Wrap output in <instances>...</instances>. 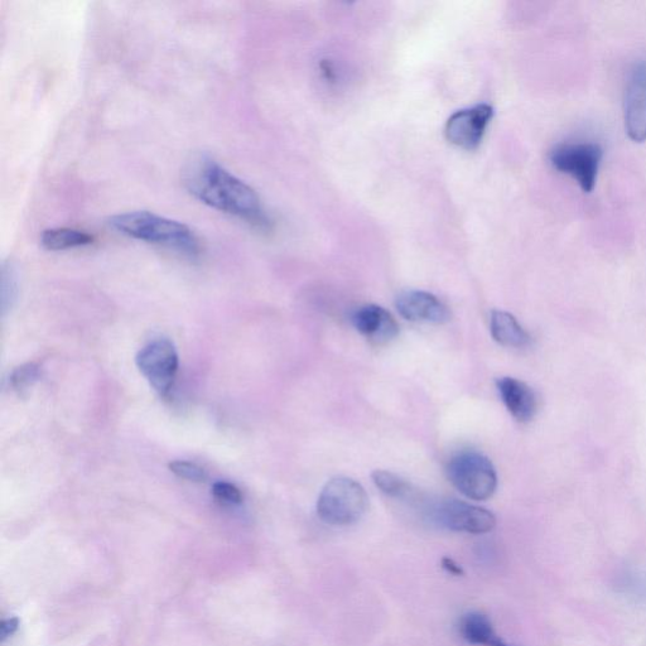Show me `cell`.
Masks as SVG:
<instances>
[{
	"label": "cell",
	"instance_id": "obj_9",
	"mask_svg": "<svg viewBox=\"0 0 646 646\" xmlns=\"http://www.w3.org/2000/svg\"><path fill=\"white\" fill-rule=\"evenodd\" d=\"M625 128L631 141H646V61L634 67L626 84Z\"/></svg>",
	"mask_w": 646,
	"mask_h": 646
},
{
	"label": "cell",
	"instance_id": "obj_16",
	"mask_svg": "<svg viewBox=\"0 0 646 646\" xmlns=\"http://www.w3.org/2000/svg\"><path fill=\"white\" fill-rule=\"evenodd\" d=\"M371 479L376 488L390 498H404L411 493V485L393 472L376 470L371 474Z\"/></svg>",
	"mask_w": 646,
	"mask_h": 646
},
{
	"label": "cell",
	"instance_id": "obj_5",
	"mask_svg": "<svg viewBox=\"0 0 646 646\" xmlns=\"http://www.w3.org/2000/svg\"><path fill=\"white\" fill-rule=\"evenodd\" d=\"M604 151L600 144L590 142L559 144L549 154L554 170L577 181L582 191H594Z\"/></svg>",
	"mask_w": 646,
	"mask_h": 646
},
{
	"label": "cell",
	"instance_id": "obj_1",
	"mask_svg": "<svg viewBox=\"0 0 646 646\" xmlns=\"http://www.w3.org/2000/svg\"><path fill=\"white\" fill-rule=\"evenodd\" d=\"M182 175L186 190L202 204L247 221L255 228H268V215L257 192L215 159L205 154L192 157Z\"/></svg>",
	"mask_w": 646,
	"mask_h": 646
},
{
	"label": "cell",
	"instance_id": "obj_18",
	"mask_svg": "<svg viewBox=\"0 0 646 646\" xmlns=\"http://www.w3.org/2000/svg\"><path fill=\"white\" fill-rule=\"evenodd\" d=\"M170 470L180 479L194 482L205 481L207 476L202 467L188 461H173L170 464Z\"/></svg>",
	"mask_w": 646,
	"mask_h": 646
},
{
	"label": "cell",
	"instance_id": "obj_14",
	"mask_svg": "<svg viewBox=\"0 0 646 646\" xmlns=\"http://www.w3.org/2000/svg\"><path fill=\"white\" fill-rule=\"evenodd\" d=\"M460 633L462 638L474 645L496 646L501 641L489 617L480 612H470L462 617Z\"/></svg>",
	"mask_w": 646,
	"mask_h": 646
},
{
	"label": "cell",
	"instance_id": "obj_2",
	"mask_svg": "<svg viewBox=\"0 0 646 646\" xmlns=\"http://www.w3.org/2000/svg\"><path fill=\"white\" fill-rule=\"evenodd\" d=\"M109 225L128 238L161 245L188 258H197L202 252L201 241L194 230L180 221L163 218L153 212H125L113 216Z\"/></svg>",
	"mask_w": 646,
	"mask_h": 646
},
{
	"label": "cell",
	"instance_id": "obj_8",
	"mask_svg": "<svg viewBox=\"0 0 646 646\" xmlns=\"http://www.w3.org/2000/svg\"><path fill=\"white\" fill-rule=\"evenodd\" d=\"M494 110L488 104L472 106L452 115L446 124V137L466 151L479 147Z\"/></svg>",
	"mask_w": 646,
	"mask_h": 646
},
{
	"label": "cell",
	"instance_id": "obj_10",
	"mask_svg": "<svg viewBox=\"0 0 646 646\" xmlns=\"http://www.w3.org/2000/svg\"><path fill=\"white\" fill-rule=\"evenodd\" d=\"M399 315L411 322L445 325L450 322L452 313L445 303L435 294L423 291H407L395 302Z\"/></svg>",
	"mask_w": 646,
	"mask_h": 646
},
{
	"label": "cell",
	"instance_id": "obj_13",
	"mask_svg": "<svg viewBox=\"0 0 646 646\" xmlns=\"http://www.w3.org/2000/svg\"><path fill=\"white\" fill-rule=\"evenodd\" d=\"M490 331L493 339L501 346L520 349L529 345L530 336L517 318L504 311L491 312Z\"/></svg>",
	"mask_w": 646,
	"mask_h": 646
},
{
	"label": "cell",
	"instance_id": "obj_19",
	"mask_svg": "<svg viewBox=\"0 0 646 646\" xmlns=\"http://www.w3.org/2000/svg\"><path fill=\"white\" fill-rule=\"evenodd\" d=\"M212 495L216 500L224 504L235 505L243 501L241 491L235 485L224 481L215 482L214 486H212Z\"/></svg>",
	"mask_w": 646,
	"mask_h": 646
},
{
	"label": "cell",
	"instance_id": "obj_21",
	"mask_svg": "<svg viewBox=\"0 0 646 646\" xmlns=\"http://www.w3.org/2000/svg\"><path fill=\"white\" fill-rule=\"evenodd\" d=\"M19 621L14 617V619L4 620L2 625H0V635L3 639L9 638L18 630Z\"/></svg>",
	"mask_w": 646,
	"mask_h": 646
},
{
	"label": "cell",
	"instance_id": "obj_15",
	"mask_svg": "<svg viewBox=\"0 0 646 646\" xmlns=\"http://www.w3.org/2000/svg\"><path fill=\"white\" fill-rule=\"evenodd\" d=\"M94 243V236L88 231L70 228H55L43 231L42 247L51 252L60 250L88 247Z\"/></svg>",
	"mask_w": 646,
	"mask_h": 646
},
{
	"label": "cell",
	"instance_id": "obj_3",
	"mask_svg": "<svg viewBox=\"0 0 646 646\" xmlns=\"http://www.w3.org/2000/svg\"><path fill=\"white\" fill-rule=\"evenodd\" d=\"M368 506L369 498L363 485L350 477H334L318 496L317 515L332 527H347L358 523Z\"/></svg>",
	"mask_w": 646,
	"mask_h": 646
},
{
	"label": "cell",
	"instance_id": "obj_20",
	"mask_svg": "<svg viewBox=\"0 0 646 646\" xmlns=\"http://www.w3.org/2000/svg\"><path fill=\"white\" fill-rule=\"evenodd\" d=\"M12 265H4L2 278L3 307L6 308L7 301H12L17 292L16 274Z\"/></svg>",
	"mask_w": 646,
	"mask_h": 646
},
{
	"label": "cell",
	"instance_id": "obj_12",
	"mask_svg": "<svg viewBox=\"0 0 646 646\" xmlns=\"http://www.w3.org/2000/svg\"><path fill=\"white\" fill-rule=\"evenodd\" d=\"M496 387L511 416L520 423L533 421L538 412V398L527 383L505 376L498 379Z\"/></svg>",
	"mask_w": 646,
	"mask_h": 646
},
{
	"label": "cell",
	"instance_id": "obj_7",
	"mask_svg": "<svg viewBox=\"0 0 646 646\" xmlns=\"http://www.w3.org/2000/svg\"><path fill=\"white\" fill-rule=\"evenodd\" d=\"M438 522L453 532L469 534L490 533L496 527L491 511L459 500H447L436 510Z\"/></svg>",
	"mask_w": 646,
	"mask_h": 646
},
{
	"label": "cell",
	"instance_id": "obj_6",
	"mask_svg": "<svg viewBox=\"0 0 646 646\" xmlns=\"http://www.w3.org/2000/svg\"><path fill=\"white\" fill-rule=\"evenodd\" d=\"M136 363L144 378L161 397L171 392L178 371V354L170 340H156L144 346L137 355Z\"/></svg>",
	"mask_w": 646,
	"mask_h": 646
},
{
	"label": "cell",
	"instance_id": "obj_17",
	"mask_svg": "<svg viewBox=\"0 0 646 646\" xmlns=\"http://www.w3.org/2000/svg\"><path fill=\"white\" fill-rule=\"evenodd\" d=\"M41 365L38 363H28L19 366L11 375V384L18 393L27 392L37 380L40 379Z\"/></svg>",
	"mask_w": 646,
	"mask_h": 646
},
{
	"label": "cell",
	"instance_id": "obj_22",
	"mask_svg": "<svg viewBox=\"0 0 646 646\" xmlns=\"http://www.w3.org/2000/svg\"><path fill=\"white\" fill-rule=\"evenodd\" d=\"M442 567L453 576H464V570L451 558L442 559Z\"/></svg>",
	"mask_w": 646,
	"mask_h": 646
},
{
	"label": "cell",
	"instance_id": "obj_23",
	"mask_svg": "<svg viewBox=\"0 0 646 646\" xmlns=\"http://www.w3.org/2000/svg\"><path fill=\"white\" fill-rule=\"evenodd\" d=\"M496 646H508V645H505V644L503 643V641H500V643H499L498 645H496Z\"/></svg>",
	"mask_w": 646,
	"mask_h": 646
},
{
	"label": "cell",
	"instance_id": "obj_11",
	"mask_svg": "<svg viewBox=\"0 0 646 646\" xmlns=\"http://www.w3.org/2000/svg\"><path fill=\"white\" fill-rule=\"evenodd\" d=\"M356 331L375 345H385L399 335V325L395 318L376 305L358 308L353 315Z\"/></svg>",
	"mask_w": 646,
	"mask_h": 646
},
{
	"label": "cell",
	"instance_id": "obj_4",
	"mask_svg": "<svg viewBox=\"0 0 646 646\" xmlns=\"http://www.w3.org/2000/svg\"><path fill=\"white\" fill-rule=\"evenodd\" d=\"M447 476L462 495L475 501L490 499L498 488V474L493 462L475 451L453 456L448 462Z\"/></svg>",
	"mask_w": 646,
	"mask_h": 646
}]
</instances>
